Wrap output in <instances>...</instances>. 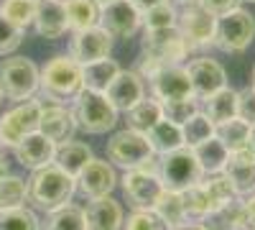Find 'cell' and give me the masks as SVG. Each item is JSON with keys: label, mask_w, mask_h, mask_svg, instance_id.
Listing matches in <instances>:
<instances>
[{"label": "cell", "mask_w": 255, "mask_h": 230, "mask_svg": "<svg viewBox=\"0 0 255 230\" xmlns=\"http://www.w3.org/2000/svg\"><path fill=\"white\" fill-rule=\"evenodd\" d=\"M74 192H77V177H69L54 164L36 169L26 182V200L31 202L33 210L44 213H51L56 207L72 202Z\"/></svg>", "instance_id": "obj_1"}, {"label": "cell", "mask_w": 255, "mask_h": 230, "mask_svg": "<svg viewBox=\"0 0 255 230\" xmlns=\"http://www.w3.org/2000/svg\"><path fill=\"white\" fill-rule=\"evenodd\" d=\"M38 90L44 100L67 105L84 87H82V67L69 56H51L38 69Z\"/></svg>", "instance_id": "obj_2"}, {"label": "cell", "mask_w": 255, "mask_h": 230, "mask_svg": "<svg viewBox=\"0 0 255 230\" xmlns=\"http://www.w3.org/2000/svg\"><path fill=\"white\" fill-rule=\"evenodd\" d=\"M69 113L74 125L84 133H110L118 123V110L113 108V102L105 92L82 90L72 100Z\"/></svg>", "instance_id": "obj_3"}, {"label": "cell", "mask_w": 255, "mask_h": 230, "mask_svg": "<svg viewBox=\"0 0 255 230\" xmlns=\"http://www.w3.org/2000/svg\"><path fill=\"white\" fill-rule=\"evenodd\" d=\"M0 92L13 102H23L38 92V64L28 56L10 54L0 61Z\"/></svg>", "instance_id": "obj_4"}, {"label": "cell", "mask_w": 255, "mask_h": 230, "mask_svg": "<svg viewBox=\"0 0 255 230\" xmlns=\"http://www.w3.org/2000/svg\"><path fill=\"white\" fill-rule=\"evenodd\" d=\"M255 38V15L245 8H235L230 13L217 15L215 20V44L225 54H240L245 51Z\"/></svg>", "instance_id": "obj_5"}, {"label": "cell", "mask_w": 255, "mask_h": 230, "mask_svg": "<svg viewBox=\"0 0 255 230\" xmlns=\"http://www.w3.org/2000/svg\"><path fill=\"white\" fill-rule=\"evenodd\" d=\"M158 179L163 184V190L171 192H186L189 187H194L204 179L197 156L189 146H181V149L163 154L158 161Z\"/></svg>", "instance_id": "obj_6"}, {"label": "cell", "mask_w": 255, "mask_h": 230, "mask_svg": "<svg viewBox=\"0 0 255 230\" xmlns=\"http://www.w3.org/2000/svg\"><path fill=\"white\" fill-rule=\"evenodd\" d=\"M38 120H41V100L38 97L23 100L15 108L5 110L0 115V146L15 149L26 136L38 131Z\"/></svg>", "instance_id": "obj_7"}, {"label": "cell", "mask_w": 255, "mask_h": 230, "mask_svg": "<svg viewBox=\"0 0 255 230\" xmlns=\"http://www.w3.org/2000/svg\"><path fill=\"white\" fill-rule=\"evenodd\" d=\"M105 151H108V161L113 166H120V169H140L145 161H151L156 154L151 149V143H148L145 133H138V131H130L125 128L120 133H115L108 146H105Z\"/></svg>", "instance_id": "obj_8"}, {"label": "cell", "mask_w": 255, "mask_h": 230, "mask_svg": "<svg viewBox=\"0 0 255 230\" xmlns=\"http://www.w3.org/2000/svg\"><path fill=\"white\" fill-rule=\"evenodd\" d=\"M215 20L217 15L207 13L194 0L176 8V28L189 44V49H207L215 38Z\"/></svg>", "instance_id": "obj_9"}, {"label": "cell", "mask_w": 255, "mask_h": 230, "mask_svg": "<svg viewBox=\"0 0 255 230\" xmlns=\"http://www.w3.org/2000/svg\"><path fill=\"white\" fill-rule=\"evenodd\" d=\"M113 46H115V38L102 26L74 31L72 41H69V59L77 61L79 67H87V64H92V61L108 59L113 54Z\"/></svg>", "instance_id": "obj_10"}, {"label": "cell", "mask_w": 255, "mask_h": 230, "mask_svg": "<svg viewBox=\"0 0 255 230\" xmlns=\"http://www.w3.org/2000/svg\"><path fill=\"white\" fill-rule=\"evenodd\" d=\"M189 51L191 49L184 41V36L179 33V28L171 26V28L145 31V36H143V51L140 54H148V56L158 59L161 64H181Z\"/></svg>", "instance_id": "obj_11"}, {"label": "cell", "mask_w": 255, "mask_h": 230, "mask_svg": "<svg viewBox=\"0 0 255 230\" xmlns=\"http://www.w3.org/2000/svg\"><path fill=\"white\" fill-rule=\"evenodd\" d=\"M191 82V95L194 100H207L215 92H220L222 87H227V72L220 61L209 59V56H199L194 61H189L184 67Z\"/></svg>", "instance_id": "obj_12"}, {"label": "cell", "mask_w": 255, "mask_h": 230, "mask_svg": "<svg viewBox=\"0 0 255 230\" xmlns=\"http://www.w3.org/2000/svg\"><path fill=\"white\" fill-rule=\"evenodd\" d=\"M163 192V184L158 174L143 172V169H128L123 177V195L130 202L133 210H153Z\"/></svg>", "instance_id": "obj_13"}, {"label": "cell", "mask_w": 255, "mask_h": 230, "mask_svg": "<svg viewBox=\"0 0 255 230\" xmlns=\"http://www.w3.org/2000/svg\"><path fill=\"white\" fill-rule=\"evenodd\" d=\"M105 31H108L113 38H130L143 28V20H140V10L130 3V0H115V3L100 8V23Z\"/></svg>", "instance_id": "obj_14"}, {"label": "cell", "mask_w": 255, "mask_h": 230, "mask_svg": "<svg viewBox=\"0 0 255 230\" xmlns=\"http://www.w3.org/2000/svg\"><path fill=\"white\" fill-rule=\"evenodd\" d=\"M118 184V174L115 166L105 159H92L84 169L77 174V190L90 197V200H100V197H110Z\"/></svg>", "instance_id": "obj_15"}, {"label": "cell", "mask_w": 255, "mask_h": 230, "mask_svg": "<svg viewBox=\"0 0 255 230\" xmlns=\"http://www.w3.org/2000/svg\"><path fill=\"white\" fill-rule=\"evenodd\" d=\"M151 92L158 102H176L189 100L191 95V82L184 67L179 64H166L151 77Z\"/></svg>", "instance_id": "obj_16"}, {"label": "cell", "mask_w": 255, "mask_h": 230, "mask_svg": "<svg viewBox=\"0 0 255 230\" xmlns=\"http://www.w3.org/2000/svg\"><path fill=\"white\" fill-rule=\"evenodd\" d=\"M108 100L113 102V108L118 113H128L130 108H135L138 102L145 97V85L143 77L135 69H120L118 77L113 79V85L108 87Z\"/></svg>", "instance_id": "obj_17"}, {"label": "cell", "mask_w": 255, "mask_h": 230, "mask_svg": "<svg viewBox=\"0 0 255 230\" xmlns=\"http://www.w3.org/2000/svg\"><path fill=\"white\" fill-rule=\"evenodd\" d=\"M77 131V125L72 120V113L67 105L59 102H49L41 100V120H38V133H44L49 141H54L56 146L69 141Z\"/></svg>", "instance_id": "obj_18"}, {"label": "cell", "mask_w": 255, "mask_h": 230, "mask_svg": "<svg viewBox=\"0 0 255 230\" xmlns=\"http://www.w3.org/2000/svg\"><path fill=\"white\" fill-rule=\"evenodd\" d=\"M222 172L232 182L238 197H248V195L255 192V154L248 146L245 149H238V151H230Z\"/></svg>", "instance_id": "obj_19"}, {"label": "cell", "mask_w": 255, "mask_h": 230, "mask_svg": "<svg viewBox=\"0 0 255 230\" xmlns=\"http://www.w3.org/2000/svg\"><path fill=\"white\" fill-rule=\"evenodd\" d=\"M13 151H15V159H18L20 166H26V169L36 172V169H44V166L54 164L56 143L49 141L44 133H38V131H36V133L26 136Z\"/></svg>", "instance_id": "obj_20"}, {"label": "cell", "mask_w": 255, "mask_h": 230, "mask_svg": "<svg viewBox=\"0 0 255 230\" xmlns=\"http://www.w3.org/2000/svg\"><path fill=\"white\" fill-rule=\"evenodd\" d=\"M84 220H87V230H123L125 215L120 202H115L113 197H100L87 202Z\"/></svg>", "instance_id": "obj_21"}, {"label": "cell", "mask_w": 255, "mask_h": 230, "mask_svg": "<svg viewBox=\"0 0 255 230\" xmlns=\"http://www.w3.org/2000/svg\"><path fill=\"white\" fill-rule=\"evenodd\" d=\"M33 28H36L38 36H44V38H61L64 33L69 31L67 13H64L61 0H38L36 3Z\"/></svg>", "instance_id": "obj_22"}, {"label": "cell", "mask_w": 255, "mask_h": 230, "mask_svg": "<svg viewBox=\"0 0 255 230\" xmlns=\"http://www.w3.org/2000/svg\"><path fill=\"white\" fill-rule=\"evenodd\" d=\"M95 159L92 154V146L84 143V141H77V138H69L56 146V154H54V166H59L61 172H67L69 177H77L84 166Z\"/></svg>", "instance_id": "obj_23"}, {"label": "cell", "mask_w": 255, "mask_h": 230, "mask_svg": "<svg viewBox=\"0 0 255 230\" xmlns=\"http://www.w3.org/2000/svg\"><path fill=\"white\" fill-rule=\"evenodd\" d=\"M118 72H120V64L113 56L92 61V64L82 67V87L92 90V92H108V87L113 85V79L118 77Z\"/></svg>", "instance_id": "obj_24"}, {"label": "cell", "mask_w": 255, "mask_h": 230, "mask_svg": "<svg viewBox=\"0 0 255 230\" xmlns=\"http://www.w3.org/2000/svg\"><path fill=\"white\" fill-rule=\"evenodd\" d=\"M191 151H194L197 164H199V169H202L204 177L220 174V172L225 169V164H227V156H230V151L225 149V143H222L217 136H212V138L197 143Z\"/></svg>", "instance_id": "obj_25"}, {"label": "cell", "mask_w": 255, "mask_h": 230, "mask_svg": "<svg viewBox=\"0 0 255 230\" xmlns=\"http://www.w3.org/2000/svg\"><path fill=\"white\" fill-rule=\"evenodd\" d=\"M148 143H151V149L156 156H163V154H171L176 149L184 146V133H181V125L171 123V120H158L151 131L145 133Z\"/></svg>", "instance_id": "obj_26"}, {"label": "cell", "mask_w": 255, "mask_h": 230, "mask_svg": "<svg viewBox=\"0 0 255 230\" xmlns=\"http://www.w3.org/2000/svg\"><path fill=\"white\" fill-rule=\"evenodd\" d=\"M69 31H84L100 23V5L95 0H61Z\"/></svg>", "instance_id": "obj_27"}, {"label": "cell", "mask_w": 255, "mask_h": 230, "mask_svg": "<svg viewBox=\"0 0 255 230\" xmlns=\"http://www.w3.org/2000/svg\"><path fill=\"white\" fill-rule=\"evenodd\" d=\"M202 102H204L202 113L212 120V125H220V123L238 115V92L230 87H222L220 92H215L212 97H207Z\"/></svg>", "instance_id": "obj_28"}, {"label": "cell", "mask_w": 255, "mask_h": 230, "mask_svg": "<svg viewBox=\"0 0 255 230\" xmlns=\"http://www.w3.org/2000/svg\"><path fill=\"white\" fill-rule=\"evenodd\" d=\"M128 120V128L138 131V133H148L158 120H163V110H161V102L156 97H143L135 108H130L125 113Z\"/></svg>", "instance_id": "obj_29"}, {"label": "cell", "mask_w": 255, "mask_h": 230, "mask_svg": "<svg viewBox=\"0 0 255 230\" xmlns=\"http://www.w3.org/2000/svg\"><path fill=\"white\" fill-rule=\"evenodd\" d=\"M44 230H87V220H84V207L67 202L56 207V210L46 213Z\"/></svg>", "instance_id": "obj_30"}, {"label": "cell", "mask_w": 255, "mask_h": 230, "mask_svg": "<svg viewBox=\"0 0 255 230\" xmlns=\"http://www.w3.org/2000/svg\"><path fill=\"white\" fill-rule=\"evenodd\" d=\"M202 187H204V192H207V197H209V202H212V210H215V213L240 200L238 192H235V187H232V182L227 179L225 172L204 177V179H202Z\"/></svg>", "instance_id": "obj_31"}, {"label": "cell", "mask_w": 255, "mask_h": 230, "mask_svg": "<svg viewBox=\"0 0 255 230\" xmlns=\"http://www.w3.org/2000/svg\"><path fill=\"white\" fill-rule=\"evenodd\" d=\"M181 202H184V218L186 223H207L209 215L215 213L212 210V202L204 192V187L202 182L194 184V187H189L186 192H181Z\"/></svg>", "instance_id": "obj_32"}, {"label": "cell", "mask_w": 255, "mask_h": 230, "mask_svg": "<svg viewBox=\"0 0 255 230\" xmlns=\"http://www.w3.org/2000/svg\"><path fill=\"white\" fill-rule=\"evenodd\" d=\"M250 125L245 120H240L238 115L235 118H230L220 125H215V136L225 143V149L227 151H238V149H245L248 141H250Z\"/></svg>", "instance_id": "obj_33"}, {"label": "cell", "mask_w": 255, "mask_h": 230, "mask_svg": "<svg viewBox=\"0 0 255 230\" xmlns=\"http://www.w3.org/2000/svg\"><path fill=\"white\" fill-rule=\"evenodd\" d=\"M153 210L158 213V218L168 225V230H174L179 225L186 223L184 218V202H181V192H171V190H163L158 202L153 205Z\"/></svg>", "instance_id": "obj_34"}, {"label": "cell", "mask_w": 255, "mask_h": 230, "mask_svg": "<svg viewBox=\"0 0 255 230\" xmlns=\"http://www.w3.org/2000/svg\"><path fill=\"white\" fill-rule=\"evenodd\" d=\"M36 3L38 0H0V13H3L15 28L26 31L28 26H33Z\"/></svg>", "instance_id": "obj_35"}, {"label": "cell", "mask_w": 255, "mask_h": 230, "mask_svg": "<svg viewBox=\"0 0 255 230\" xmlns=\"http://www.w3.org/2000/svg\"><path fill=\"white\" fill-rule=\"evenodd\" d=\"M181 133H184V146L194 149L197 143H202V141H207V138L215 136V125H212V120H209L202 110H197L194 115H191V118L181 125Z\"/></svg>", "instance_id": "obj_36"}, {"label": "cell", "mask_w": 255, "mask_h": 230, "mask_svg": "<svg viewBox=\"0 0 255 230\" xmlns=\"http://www.w3.org/2000/svg\"><path fill=\"white\" fill-rule=\"evenodd\" d=\"M0 230H41V225L31 207L20 205L0 213Z\"/></svg>", "instance_id": "obj_37"}, {"label": "cell", "mask_w": 255, "mask_h": 230, "mask_svg": "<svg viewBox=\"0 0 255 230\" xmlns=\"http://www.w3.org/2000/svg\"><path fill=\"white\" fill-rule=\"evenodd\" d=\"M23 202H26V179L13 174L0 179V213L10 210V207H20Z\"/></svg>", "instance_id": "obj_38"}, {"label": "cell", "mask_w": 255, "mask_h": 230, "mask_svg": "<svg viewBox=\"0 0 255 230\" xmlns=\"http://www.w3.org/2000/svg\"><path fill=\"white\" fill-rule=\"evenodd\" d=\"M140 20H143V28H145V31L171 28V26H176V5H174V3L156 5V8H151V10L140 13Z\"/></svg>", "instance_id": "obj_39"}, {"label": "cell", "mask_w": 255, "mask_h": 230, "mask_svg": "<svg viewBox=\"0 0 255 230\" xmlns=\"http://www.w3.org/2000/svg\"><path fill=\"white\" fill-rule=\"evenodd\" d=\"M125 230H168L156 210H133L123 223Z\"/></svg>", "instance_id": "obj_40"}, {"label": "cell", "mask_w": 255, "mask_h": 230, "mask_svg": "<svg viewBox=\"0 0 255 230\" xmlns=\"http://www.w3.org/2000/svg\"><path fill=\"white\" fill-rule=\"evenodd\" d=\"M161 110H163V118L171 120L176 125H184L191 115L199 110L197 100L189 97V100H176V102H161Z\"/></svg>", "instance_id": "obj_41"}, {"label": "cell", "mask_w": 255, "mask_h": 230, "mask_svg": "<svg viewBox=\"0 0 255 230\" xmlns=\"http://www.w3.org/2000/svg\"><path fill=\"white\" fill-rule=\"evenodd\" d=\"M20 41H23V31L15 28L10 20L0 13V56H10L20 46Z\"/></svg>", "instance_id": "obj_42"}, {"label": "cell", "mask_w": 255, "mask_h": 230, "mask_svg": "<svg viewBox=\"0 0 255 230\" xmlns=\"http://www.w3.org/2000/svg\"><path fill=\"white\" fill-rule=\"evenodd\" d=\"M238 118L255 128V87H245L238 92Z\"/></svg>", "instance_id": "obj_43"}, {"label": "cell", "mask_w": 255, "mask_h": 230, "mask_svg": "<svg viewBox=\"0 0 255 230\" xmlns=\"http://www.w3.org/2000/svg\"><path fill=\"white\" fill-rule=\"evenodd\" d=\"M197 5H202L207 13L212 15H222V13H230V10H235L240 8L243 0H194Z\"/></svg>", "instance_id": "obj_44"}, {"label": "cell", "mask_w": 255, "mask_h": 230, "mask_svg": "<svg viewBox=\"0 0 255 230\" xmlns=\"http://www.w3.org/2000/svg\"><path fill=\"white\" fill-rule=\"evenodd\" d=\"M161 67H166V64H161L158 59H153V56H148V54H140V59H138V67H135V72L140 74V77H148L151 79Z\"/></svg>", "instance_id": "obj_45"}, {"label": "cell", "mask_w": 255, "mask_h": 230, "mask_svg": "<svg viewBox=\"0 0 255 230\" xmlns=\"http://www.w3.org/2000/svg\"><path fill=\"white\" fill-rule=\"evenodd\" d=\"M243 202V213H245V223H248V230H255V192L248 195Z\"/></svg>", "instance_id": "obj_46"}, {"label": "cell", "mask_w": 255, "mask_h": 230, "mask_svg": "<svg viewBox=\"0 0 255 230\" xmlns=\"http://www.w3.org/2000/svg\"><path fill=\"white\" fill-rule=\"evenodd\" d=\"M130 3L140 10V13H145V10H151V8H156V5H163V3H171V0H130Z\"/></svg>", "instance_id": "obj_47"}, {"label": "cell", "mask_w": 255, "mask_h": 230, "mask_svg": "<svg viewBox=\"0 0 255 230\" xmlns=\"http://www.w3.org/2000/svg\"><path fill=\"white\" fill-rule=\"evenodd\" d=\"M8 174H10V161H8V156H3V151H0V179L8 177Z\"/></svg>", "instance_id": "obj_48"}, {"label": "cell", "mask_w": 255, "mask_h": 230, "mask_svg": "<svg viewBox=\"0 0 255 230\" xmlns=\"http://www.w3.org/2000/svg\"><path fill=\"white\" fill-rule=\"evenodd\" d=\"M174 230H209L204 223H184V225H179V228H174Z\"/></svg>", "instance_id": "obj_49"}, {"label": "cell", "mask_w": 255, "mask_h": 230, "mask_svg": "<svg viewBox=\"0 0 255 230\" xmlns=\"http://www.w3.org/2000/svg\"><path fill=\"white\" fill-rule=\"evenodd\" d=\"M248 149H250V151L255 154V128L250 131V141H248Z\"/></svg>", "instance_id": "obj_50"}, {"label": "cell", "mask_w": 255, "mask_h": 230, "mask_svg": "<svg viewBox=\"0 0 255 230\" xmlns=\"http://www.w3.org/2000/svg\"><path fill=\"white\" fill-rule=\"evenodd\" d=\"M95 3H97L100 8H105V5H110V3H115V0H95Z\"/></svg>", "instance_id": "obj_51"}, {"label": "cell", "mask_w": 255, "mask_h": 230, "mask_svg": "<svg viewBox=\"0 0 255 230\" xmlns=\"http://www.w3.org/2000/svg\"><path fill=\"white\" fill-rule=\"evenodd\" d=\"M250 87H255V67H253V85Z\"/></svg>", "instance_id": "obj_52"}, {"label": "cell", "mask_w": 255, "mask_h": 230, "mask_svg": "<svg viewBox=\"0 0 255 230\" xmlns=\"http://www.w3.org/2000/svg\"><path fill=\"white\" fill-rule=\"evenodd\" d=\"M3 100H5V97H3V92H0V105H3Z\"/></svg>", "instance_id": "obj_53"}, {"label": "cell", "mask_w": 255, "mask_h": 230, "mask_svg": "<svg viewBox=\"0 0 255 230\" xmlns=\"http://www.w3.org/2000/svg\"><path fill=\"white\" fill-rule=\"evenodd\" d=\"M245 3H255V0H245Z\"/></svg>", "instance_id": "obj_54"}, {"label": "cell", "mask_w": 255, "mask_h": 230, "mask_svg": "<svg viewBox=\"0 0 255 230\" xmlns=\"http://www.w3.org/2000/svg\"><path fill=\"white\" fill-rule=\"evenodd\" d=\"M0 149H3V146H0Z\"/></svg>", "instance_id": "obj_55"}]
</instances>
